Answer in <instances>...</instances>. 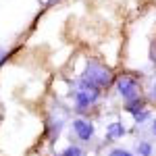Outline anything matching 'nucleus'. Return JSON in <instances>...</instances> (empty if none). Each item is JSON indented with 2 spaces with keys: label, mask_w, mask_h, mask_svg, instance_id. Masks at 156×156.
I'll list each match as a JSON object with an SVG mask.
<instances>
[{
  "label": "nucleus",
  "mask_w": 156,
  "mask_h": 156,
  "mask_svg": "<svg viewBox=\"0 0 156 156\" xmlns=\"http://www.w3.org/2000/svg\"><path fill=\"white\" fill-rule=\"evenodd\" d=\"M60 156H85V152L79 148V146H69V148H67Z\"/></svg>",
  "instance_id": "nucleus-7"
},
{
  "label": "nucleus",
  "mask_w": 156,
  "mask_h": 156,
  "mask_svg": "<svg viewBox=\"0 0 156 156\" xmlns=\"http://www.w3.org/2000/svg\"><path fill=\"white\" fill-rule=\"evenodd\" d=\"M152 133H154V137H156V119L152 121Z\"/></svg>",
  "instance_id": "nucleus-11"
},
{
  "label": "nucleus",
  "mask_w": 156,
  "mask_h": 156,
  "mask_svg": "<svg viewBox=\"0 0 156 156\" xmlns=\"http://www.w3.org/2000/svg\"><path fill=\"white\" fill-rule=\"evenodd\" d=\"M144 100H142V98H133V100H129V102H127V106H125V110H127V112H131L133 117H135V115H137V112H142V110H146L144 108Z\"/></svg>",
  "instance_id": "nucleus-5"
},
{
  "label": "nucleus",
  "mask_w": 156,
  "mask_h": 156,
  "mask_svg": "<svg viewBox=\"0 0 156 156\" xmlns=\"http://www.w3.org/2000/svg\"><path fill=\"white\" fill-rule=\"evenodd\" d=\"M108 156H133L129 150H123V148H115V150H110V154Z\"/></svg>",
  "instance_id": "nucleus-9"
},
{
  "label": "nucleus",
  "mask_w": 156,
  "mask_h": 156,
  "mask_svg": "<svg viewBox=\"0 0 156 156\" xmlns=\"http://www.w3.org/2000/svg\"><path fill=\"white\" fill-rule=\"evenodd\" d=\"M81 79H85L87 83H92V85H96L98 90H104V87H108L112 83V73H110V69H106L100 62H87Z\"/></svg>",
  "instance_id": "nucleus-1"
},
{
  "label": "nucleus",
  "mask_w": 156,
  "mask_h": 156,
  "mask_svg": "<svg viewBox=\"0 0 156 156\" xmlns=\"http://www.w3.org/2000/svg\"><path fill=\"white\" fill-rule=\"evenodd\" d=\"M146 119H148V110H142V112L135 115V121H137V123H142V121H146Z\"/></svg>",
  "instance_id": "nucleus-10"
},
{
  "label": "nucleus",
  "mask_w": 156,
  "mask_h": 156,
  "mask_svg": "<svg viewBox=\"0 0 156 156\" xmlns=\"http://www.w3.org/2000/svg\"><path fill=\"white\" fill-rule=\"evenodd\" d=\"M100 96V90L96 85L87 83L85 79H79V87L75 90V110L77 112H85Z\"/></svg>",
  "instance_id": "nucleus-2"
},
{
  "label": "nucleus",
  "mask_w": 156,
  "mask_h": 156,
  "mask_svg": "<svg viewBox=\"0 0 156 156\" xmlns=\"http://www.w3.org/2000/svg\"><path fill=\"white\" fill-rule=\"evenodd\" d=\"M137 154H140V156H152V146L148 144V142L137 144Z\"/></svg>",
  "instance_id": "nucleus-8"
},
{
  "label": "nucleus",
  "mask_w": 156,
  "mask_h": 156,
  "mask_svg": "<svg viewBox=\"0 0 156 156\" xmlns=\"http://www.w3.org/2000/svg\"><path fill=\"white\" fill-rule=\"evenodd\" d=\"M108 137L110 140H115V137H123L125 135V127H123V123H119V121H115V123H110L108 125Z\"/></svg>",
  "instance_id": "nucleus-6"
},
{
  "label": "nucleus",
  "mask_w": 156,
  "mask_h": 156,
  "mask_svg": "<svg viewBox=\"0 0 156 156\" xmlns=\"http://www.w3.org/2000/svg\"><path fill=\"white\" fill-rule=\"evenodd\" d=\"M73 131L81 142H90L94 137V125L85 119H75L73 121Z\"/></svg>",
  "instance_id": "nucleus-4"
},
{
  "label": "nucleus",
  "mask_w": 156,
  "mask_h": 156,
  "mask_svg": "<svg viewBox=\"0 0 156 156\" xmlns=\"http://www.w3.org/2000/svg\"><path fill=\"white\" fill-rule=\"evenodd\" d=\"M117 90H119V94L123 96L125 102H129L133 98H140V83H137V79L131 77V75H123L119 77V81H117Z\"/></svg>",
  "instance_id": "nucleus-3"
}]
</instances>
